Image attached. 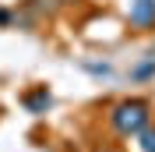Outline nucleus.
I'll return each mask as SVG.
<instances>
[{
	"instance_id": "obj_3",
	"label": "nucleus",
	"mask_w": 155,
	"mask_h": 152,
	"mask_svg": "<svg viewBox=\"0 0 155 152\" xmlns=\"http://www.w3.org/2000/svg\"><path fill=\"white\" fill-rule=\"evenodd\" d=\"M145 152H155V131L145 134Z\"/></svg>"
},
{
	"instance_id": "obj_1",
	"label": "nucleus",
	"mask_w": 155,
	"mask_h": 152,
	"mask_svg": "<svg viewBox=\"0 0 155 152\" xmlns=\"http://www.w3.org/2000/svg\"><path fill=\"white\" fill-rule=\"evenodd\" d=\"M109 120H113V127H116L120 134H137V131L148 124V103H141V99L120 103L113 113H109Z\"/></svg>"
},
{
	"instance_id": "obj_2",
	"label": "nucleus",
	"mask_w": 155,
	"mask_h": 152,
	"mask_svg": "<svg viewBox=\"0 0 155 152\" xmlns=\"http://www.w3.org/2000/svg\"><path fill=\"white\" fill-rule=\"evenodd\" d=\"M130 25H134V29L155 25V0H134V7H130Z\"/></svg>"
}]
</instances>
